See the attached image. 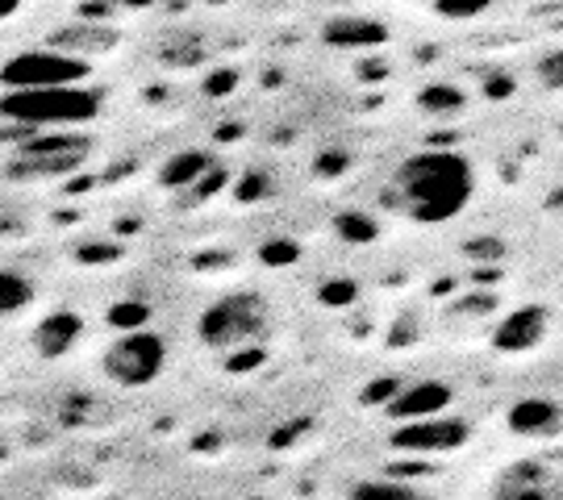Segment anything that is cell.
Returning a JSON list of instances; mask_svg holds the SVG:
<instances>
[{
  "mask_svg": "<svg viewBox=\"0 0 563 500\" xmlns=\"http://www.w3.org/2000/svg\"><path fill=\"white\" fill-rule=\"evenodd\" d=\"M560 421V404L555 400H522V404H514V413H509V425L518 430V434H543Z\"/></svg>",
  "mask_w": 563,
  "mask_h": 500,
  "instance_id": "7c38bea8",
  "label": "cell"
},
{
  "mask_svg": "<svg viewBox=\"0 0 563 500\" xmlns=\"http://www.w3.org/2000/svg\"><path fill=\"white\" fill-rule=\"evenodd\" d=\"M467 442V421L460 418H426V421H405L393 434V446L405 455H434V451H455Z\"/></svg>",
  "mask_w": 563,
  "mask_h": 500,
  "instance_id": "52a82bcc",
  "label": "cell"
},
{
  "mask_svg": "<svg viewBox=\"0 0 563 500\" xmlns=\"http://www.w3.org/2000/svg\"><path fill=\"white\" fill-rule=\"evenodd\" d=\"M0 118L18 125H76L97 118V97L80 88H34V92H9L0 100Z\"/></svg>",
  "mask_w": 563,
  "mask_h": 500,
  "instance_id": "7a4b0ae2",
  "label": "cell"
},
{
  "mask_svg": "<svg viewBox=\"0 0 563 500\" xmlns=\"http://www.w3.org/2000/svg\"><path fill=\"white\" fill-rule=\"evenodd\" d=\"M539 76H543L547 88H560L563 92V46L560 51H551V55L539 63Z\"/></svg>",
  "mask_w": 563,
  "mask_h": 500,
  "instance_id": "ffe728a7",
  "label": "cell"
},
{
  "mask_svg": "<svg viewBox=\"0 0 563 500\" xmlns=\"http://www.w3.org/2000/svg\"><path fill=\"white\" fill-rule=\"evenodd\" d=\"M384 30L380 21H367V18H334L325 25V42H334V46H367V42H384Z\"/></svg>",
  "mask_w": 563,
  "mask_h": 500,
  "instance_id": "8fae6325",
  "label": "cell"
},
{
  "mask_svg": "<svg viewBox=\"0 0 563 500\" xmlns=\"http://www.w3.org/2000/svg\"><path fill=\"white\" fill-rule=\"evenodd\" d=\"M509 92V80H493L488 84V97H505Z\"/></svg>",
  "mask_w": 563,
  "mask_h": 500,
  "instance_id": "603a6c76",
  "label": "cell"
},
{
  "mask_svg": "<svg viewBox=\"0 0 563 500\" xmlns=\"http://www.w3.org/2000/svg\"><path fill=\"white\" fill-rule=\"evenodd\" d=\"M163 367H167V342L155 330H125L101 355L104 380H113L118 388H146L159 380Z\"/></svg>",
  "mask_w": 563,
  "mask_h": 500,
  "instance_id": "3957f363",
  "label": "cell"
},
{
  "mask_svg": "<svg viewBox=\"0 0 563 500\" xmlns=\"http://www.w3.org/2000/svg\"><path fill=\"white\" fill-rule=\"evenodd\" d=\"M351 300H355V284H351V280L322 284V304H330V309H342V304H351Z\"/></svg>",
  "mask_w": 563,
  "mask_h": 500,
  "instance_id": "d6986e66",
  "label": "cell"
},
{
  "mask_svg": "<svg viewBox=\"0 0 563 500\" xmlns=\"http://www.w3.org/2000/svg\"><path fill=\"white\" fill-rule=\"evenodd\" d=\"M351 500H426L418 488H409L405 480H363L351 488Z\"/></svg>",
  "mask_w": 563,
  "mask_h": 500,
  "instance_id": "9a60e30c",
  "label": "cell"
},
{
  "mask_svg": "<svg viewBox=\"0 0 563 500\" xmlns=\"http://www.w3.org/2000/svg\"><path fill=\"white\" fill-rule=\"evenodd\" d=\"M547 309L543 304H522L518 313H509V318L497 325V351H505V355H514V351H530L534 342L547 334Z\"/></svg>",
  "mask_w": 563,
  "mask_h": 500,
  "instance_id": "9c48e42d",
  "label": "cell"
},
{
  "mask_svg": "<svg viewBox=\"0 0 563 500\" xmlns=\"http://www.w3.org/2000/svg\"><path fill=\"white\" fill-rule=\"evenodd\" d=\"M551 204H555V209H563V192H555V197H551Z\"/></svg>",
  "mask_w": 563,
  "mask_h": 500,
  "instance_id": "cb8c5ba5",
  "label": "cell"
},
{
  "mask_svg": "<svg viewBox=\"0 0 563 500\" xmlns=\"http://www.w3.org/2000/svg\"><path fill=\"white\" fill-rule=\"evenodd\" d=\"M472 192H476V180H472V163L463 155L422 151V155L401 163L397 188L388 192V200H397V209H405L413 221L439 225V221L460 218Z\"/></svg>",
  "mask_w": 563,
  "mask_h": 500,
  "instance_id": "6da1fadb",
  "label": "cell"
},
{
  "mask_svg": "<svg viewBox=\"0 0 563 500\" xmlns=\"http://www.w3.org/2000/svg\"><path fill=\"white\" fill-rule=\"evenodd\" d=\"M439 18H481L484 0H434Z\"/></svg>",
  "mask_w": 563,
  "mask_h": 500,
  "instance_id": "ac0fdd59",
  "label": "cell"
},
{
  "mask_svg": "<svg viewBox=\"0 0 563 500\" xmlns=\"http://www.w3.org/2000/svg\"><path fill=\"white\" fill-rule=\"evenodd\" d=\"M80 338H84V318L76 309H55V313H46L34 325V346H38V355H46V359L67 355Z\"/></svg>",
  "mask_w": 563,
  "mask_h": 500,
  "instance_id": "ba28073f",
  "label": "cell"
},
{
  "mask_svg": "<svg viewBox=\"0 0 563 500\" xmlns=\"http://www.w3.org/2000/svg\"><path fill=\"white\" fill-rule=\"evenodd\" d=\"M418 100H422V109H430V113H451V109L463 104V92L451 88V84H434V88H426Z\"/></svg>",
  "mask_w": 563,
  "mask_h": 500,
  "instance_id": "2e32d148",
  "label": "cell"
},
{
  "mask_svg": "<svg viewBox=\"0 0 563 500\" xmlns=\"http://www.w3.org/2000/svg\"><path fill=\"white\" fill-rule=\"evenodd\" d=\"M197 330H201L205 346H218V351L251 346L267 330V304H263V297H225L205 309Z\"/></svg>",
  "mask_w": 563,
  "mask_h": 500,
  "instance_id": "277c9868",
  "label": "cell"
},
{
  "mask_svg": "<svg viewBox=\"0 0 563 500\" xmlns=\"http://www.w3.org/2000/svg\"><path fill=\"white\" fill-rule=\"evenodd\" d=\"M339 234L346 242H372V238H376V221L363 218V213H342V218H339Z\"/></svg>",
  "mask_w": 563,
  "mask_h": 500,
  "instance_id": "e0dca14e",
  "label": "cell"
},
{
  "mask_svg": "<svg viewBox=\"0 0 563 500\" xmlns=\"http://www.w3.org/2000/svg\"><path fill=\"white\" fill-rule=\"evenodd\" d=\"M380 400H388V404L397 400V380H376L363 392V404H380Z\"/></svg>",
  "mask_w": 563,
  "mask_h": 500,
  "instance_id": "44dd1931",
  "label": "cell"
},
{
  "mask_svg": "<svg viewBox=\"0 0 563 500\" xmlns=\"http://www.w3.org/2000/svg\"><path fill=\"white\" fill-rule=\"evenodd\" d=\"M263 259L267 263H292L297 259V246H292V242H272V246L263 251Z\"/></svg>",
  "mask_w": 563,
  "mask_h": 500,
  "instance_id": "7402d4cb",
  "label": "cell"
},
{
  "mask_svg": "<svg viewBox=\"0 0 563 500\" xmlns=\"http://www.w3.org/2000/svg\"><path fill=\"white\" fill-rule=\"evenodd\" d=\"M446 404H451V388L439 380H430V384L409 388V392H397V400H393L388 409L401 421H426V418H439Z\"/></svg>",
  "mask_w": 563,
  "mask_h": 500,
  "instance_id": "30bf717a",
  "label": "cell"
},
{
  "mask_svg": "<svg viewBox=\"0 0 563 500\" xmlns=\"http://www.w3.org/2000/svg\"><path fill=\"white\" fill-rule=\"evenodd\" d=\"M34 304V284L21 271H0V318H13Z\"/></svg>",
  "mask_w": 563,
  "mask_h": 500,
  "instance_id": "5bb4252c",
  "label": "cell"
},
{
  "mask_svg": "<svg viewBox=\"0 0 563 500\" xmlns=\"http://www.w3.org/2000/svg\"><path fill=\"white\" fill-rule=\"evenodd\" d=\"M205 171H213V167H209V155H205V151H184V155H176V159L163 167V184H167V188H188V184L201 180Z\"/></svg>",
  "mask_w": 563,
  "mask_h": 500,
  "instance_id": "4fadbf2b",
  "label": "cell"
},
{
  "mask_svg": "<svg viewBox=\"0 0 563 500\" xmlns=\"http://www.w3.org/2000/svg\"><path fill=\"white\" fill-rule=\"evenodd\" d=\"M88 155H92V142L80 138V134L30 138L18 155L9 159V176H13V180H55V176L76 171Z\"/></svg>",
  "mask_w": 563,
  "mask_h": 500,
  "instance_id": "5b68a950",
  "label": "cell"
},
{
  "mask_svg": "<svg viewBox=\"0 0 563 500\" xmlns=\"http://www.w3.org/2000/svg\"><path fill=\"white\" fill-rule=\"evenodd\" d=\"M88 76V63L59 55V51H30L4 67V84H13L18 92L34 88H76Z\"/></svg>",
  "mask_w": 563,
  "mask_h": 500,
  "instance_id": "8992f818",
  "label": "cell"
}]
</instances>
